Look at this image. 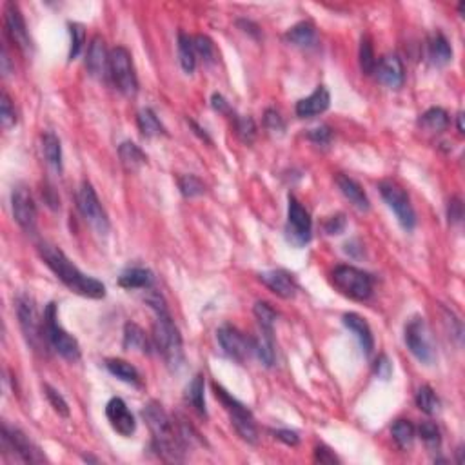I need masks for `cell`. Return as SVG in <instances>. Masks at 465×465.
<instances>
[{"instance_id":"obj_1","label":"cell","mask_w":465,"mask_h":465,"mask_svg":"<svg viewBox=\"0 0 465 465\" xmlns=\"http://www.w3.org/2000/svg\"><path fill=\"white\" fill-rule=\"evenodd\" d=\"M142 418L151 431L153 449L158 452V456L167 462L182 460L185 445L191 440L188 425H176L157 402H149L148 406H144Z\"/></svg>"},{"instance_id":"obj_2","label":"cell","mask_w":465,"mask_h":465,"mask_svg":"<svg viewBox=\"0 0 465 465\" xmlns=\"http://www.w3.org/2000/svg\"><path fill=\"white\" fill-rule=\"evenodd\" d=\"M38 253H40L42 260L46 262L47 268L55 273L56 278L68 289H71L80 296H88V298L95 300L106 296V286L100 280H97V278L84 275L56 245L44 242V244L38 245Z\"/></svg>"},{"instance_id":"obj_3","label":"cell","mask_w":465,"mask_h":465,"mask_svg":"<svg viewBox=\"0 0 465 465\" xmlns=\"http://www.w3.org/2000/svg\"><path fill=\"white\" fill-rule=\"evenodd\" d=\"M148 304L155 309L157 318L153 323V344L157 351L166 360L167 367L178 369L184 362V351H182V337H180L178 327L175 326L171 318L167 305L158 293L148 295Z\"/></svg>"},{"instance_id":"obj_4","label":"cell","mask_w":465,"mask_h":465,"mask_svg":"<svg viewBox=\"0 0 465 465\" xmlns=\"http://www.w3.org/2000/svg\"><path fill=\"white\" fill-rule=\"evenodd\" d=\"M44 338L46 346L53 349L59 356L70 362H77L80 358V346L77 338H73L64 327L59 323V314H56V304H47L44 311Z\"/></svg>"},{"instance_id":"obj_5","label":"cell","mask_w":465,"mask_h":465,"mask_svg":"<svg viewBox=\"0 0 465 465\" xmlns=\"http://www.w3.org/2000/svg\"><path fill=\"white\" fill-rule=\"evenodd\" d=\"M331 280L342 295L356 302H365L373 295L374 280L369 273L353 266H338L331 275Z\"/></svg>"},{"instance_id":"obj_6","label":"cell","mask_w":465,"mask_h":465,"mask_svg":"<svg viewBox=\"0 0 465 465\" xmlns=\"http://www.w3.org/2000/svg\"><path fill=\"white\" fill-rule=\"evenodd\" d=\"M213 391H215V396H217L218 400L222 402V406L226 407L231 425L235 427L238 436L249 443H257L258 431L257 425H254V418L253 415H251V411H249L244 404H240L236 398H233V396H231L224 387L218 386V383H213Z\"/></svg>"},{"instance_id":"obj_7","label":"cell","mask_w":465,"mask_h":465,"mask_svg":"<svg viewBox=\"0 0 465 465\" xmlns=\"http://www.w3.org/2000/svg\"><path fill=\"white\" fill-rule=\"evenodd\" d=\"M404 340H406L407 349L413 353V356H415L418 362H422L424 365L434 364V360H436V347H434L431 329H429L424 318L416 317L407 322Z\"/></svg>"},{"instance_id":"obj_8","label":"cell","mask_w":465,"mask_h":465,"mask_svg":"<svg viewBox=\"0 0 465 465\" xmlns=\"http://www.w3.org/2000/svg\"><path fill=\"white\" fill-rule=\"evenodd\" d=\"M17 317H19L20 329H22L29 346L35 351L47 347L46 338H44V320H40V317H38L37 305H35V300L31 296H19V300H17Z\"/></svg>"},{"instance_id":"obj_9","label":"cell","mask_w":465,"mask_h":465,"mask_svg":"<svg viewBox=\"0 0 465 465\" xmlns=\"http://www.w3.org/2000/svg\"><path fill=\"white\" fill-rule=\"evenodd\" d=\"M109 77L125 97H135L139 91V80L135 75L131 53L125 47L116 46L109 53Z\"/></svg>"},{"instance_id":"obj_10","label":"cell","mask_w":465,"mask_h":465,"mask_svg":"<svg viewBox=\"0 0 465 465\" xmlns=\"http://www.w3.org/2000/svg\"><path fill=\"white\" fill-rule=\"evenodd\" d=\"M77 208H79L84 220L88 222L98 235H106L109 231V218H107L106 209L102 208L100 200L89 182H82L80 185L79 193H77Z\"/></svg>"},{"instance_id":"obj_11","label":"cell","mask_w":465,"mask_h":465,"mask_svg":"<svg viewBox=\"0 0 465 465\" xmlns=\"http://www.w3.org/2000/svg\"><path fill=\"white\" fill-rule=\"evenodd\" d=\"M380 195L386 200L392 213L396 215V220L406 231H413L416 226V213L411 206V200L407 193L395 182H382L380 184Z\"/></svg>"},{"instance_id":"obj_12","label":"cell","mask_w":465,"mask_h":465,"mask_svg":"<svg viewBox=\"0 0 465 465\" xmlns=\"http://www.w3.org/2000/svg\"><path fill=\"white\" fill-rule=\"evenodd\" d=\"M287 226L286 236L291 244L296 247H302L311 240V231H313V222L309 213L305 211L304 206L296 200L293 195L287 198Z\"/></svg>"},{"instance_id":"obj_13","label":"cell","mask_w":465,"mask_h":465,"mask_svg":"<svg viewBox=\"0 0 465 465\" xmlns=\"http://www.w3.org/2000/svg\"><path fill=\"white\" fill-rule=\"evenodd\" d=\"M2 447H4V452H11L13 456H17L20 462H26V464H35V462H42V456L38 452V449L31 443L26 434L19 429H11L8 425H2Z\"/></svg>"},{"instance_id":"obj_14","label":"cell","mask_w":465,"mask_h":465,"mask_svg":"<svg viewBox=\"0 0 465 465\" xmlns=\"http://www.w3.org/2000/svg\"><path fill=\"white\" fill-rule=\"evenodd\" d=\"M11 209L13 218L20 227L28 233H33L37 227V206L28 188L17 185L11 193Z\"/></svg>"},{"instance_id":"obj_15","label":"cell","mask_w":465,"mask_h":465,"mask_svg":"<svg viewBox=\"0 0 465 465\" xmlns=\"http://www.w3.org/2000/svg\"><path fill=\"white\" fill-rule=\"evenodd\" d=\"M217 338L222 351H224L231 360H235V362H244L249 356V353L253 351V340L245 338L235 327H220L217 331Z\"/></svg>"},{"instance_id":"obj_16","label":"cell","mask_w":465,"mask_h":465,"mask_svg":"<svg viewBox=\"0 0 465 465\" xmlns=\"http://www.w3.org/2000/svg\"><path fill=\"white\" fill-rule=\"evenodd\" d=\"M4 22H6V33L11 38L13 44L20 47L24 53H29L33 49L31 38H29L28 28L24 22V17L20 13L19 6H15L13 2H8L4 8Z\"/></svg>"},{"instance_id":"obj_17","label":"cell","mask_w":465,"mask_h":465,"mask_svg":"<svg viewBox=\"0 0 465 465\" xmlns=\"http://www.w3.org/2000/svg\"><path fill=\"white\" fill-rule=\"evenodd\" d=\"M106 416L109 420L111 427L115 429L120 436H131L137 429L135 416L128 409L125 402L122 398H111L106 406Z\"/></svg>"},{"instance_id":"obj_18","label":"cell","mask_w":465,"mask_h":465,"mask_svg":"<svg viewBox=\"0 0 465 465\" xmlns=\"http://www.w3.org/2000/svg\"><path fill=\"white\" fill-rule=\"evenodd\" d=\"M260 282H262L264 286L269 287V289L278 295L280 298H293L296 295V291H298V286H296L295 278L293 275H289L284 269H271V271H264L258 275Z\"/></svg>"},{"instance_id":"obj_19","label":"cell","mask_w":465,"mask_h":465,"mask_svg":"<svg viewBox=\"0 0 465 465\" xmlns=\"http://www.w3.org/2000/svg\"><path fill=\"white\" fill-rule=\"evenodd\" d=\"M86 70L89 71L95 79H106L109 75V55L106 51V44L102 37H93L88 47V56H86Z\"/></svg>"},{"instance_id":"obj_20","label":"cell","mask_w":465,"mask_h":465,"mask_svg":"<svg viewBox=\"0 0 465 465\" xmlns=\"http://www.w3.org/2000/svg\"><path fill=\"white\" fill-rule=\"evenodd\" d=\"M378 82H382L383 86L391 89H398L404 86V80H406V71H404V64L402 60L396 55H387L383 56L380 62L376 64V70H374Z\"/></svg>"},{"instance_id":"obj_21","label":"cell","mask_w":465,"mask_h":465,"mask_svg":"<svg viewBox=\"0 0 465 465\" xmlns=\"http://www.w3.org/2000/svg\"><path fill=\"white\" fill-rule=\"evenodd\" d=\"M331 104V95H329V89L326 86H318L309 97L302 98L296 104V115L300 119H311V116H317L323 111H327Z\"/></svg>"},{"instance_id":"obj_22","label":"cell","mask_w":465,"mask_h":465,"mask_svg":"<svg viewBox=\"0 0 465 465\" xmlns=\"http://www.w3.org/2000/svg\"><path fill=\"white\" fill-rule=\"evenodd\" d=\"M344 326L355 335L360 347H362V353H364L365 356L371 355L374 349V338L371 327H369V323L365 322V318H362L356 313H347L344 314Z\"/></svg>"},{"instance_id":"obj_23","label":"cell","mask_w":465,"mask_h":465,"mask_svg":"<svg viewBox=\"0 0 465 465\" xmlns=\"http://www.w3.org/2000/svg\"><path fill=\"white\" fill-rule=\"evenodd\" d=\"M337 185L338 189L342 191V195L349 200L353 206H355L358 211H369V208H371V204H369V198L367 195H365V191L362 189V185L356 182V180L349 178L347 175H338L337 176Z\"/></svg>"},{"instance_id":"obj_24","label":"cell","mask_w":465,"mask_h":465,"mask_svg":"<svg viewBox=\"0 0 465 465\" xmlns=\"http://www.w3.org/2000/svg\"><path fill=\"white\" fill-rule=\"evenodd\" d=\"M429 59L436 68H443L451 62L452 47L440 31H436L429 38Z\"/></svg>"},{"instance_id":"obj_25","label":"cell","mask_w":465,"mask_h":465,"mask_svg":"<svg viewBox=\"0 0 465 465\" xmlns=\"http://www.w3.org/2000/svg\"><path fill=\"white\" fill-rule=\"evenodd\" d=\"M286 38L293 46L304 47V49L314 47L318 42L317 29H314V26L311 22H298L296 26H293V28L286 33Z\"/></svg>"},{"instance_id":"obj_26","label":"cell","mask_w":465,"mask_h":465,"mask_svg":"<svg viewBox=\"0 0 465 465\" xmlns=\"http://www.w3.org/2000/svg\"><path fill=\"white\" fill-rule=\"evenodd\" d=\"M153 273L144 268L128 269L120 275L119 286L124 289H148L153 286Z\"/></svg>"},{"instance_id":"obj_27","label":"cell","mask_w":465,"mask_h":465,"mask_svg":"<svg viewBox=\"0 0 465 465\" xmlns=\"http://www.w3.org/2000/svg\"><path fill=\"white\" fill-rule=\"evenodd\" d=\"M106 369L109 371L113 376H116L119 380L125 383H131V386H140V374L137 371L135 365H131L125 360L119 358H111L106 360Z\"/></svg>"},{"instance_id":"obj_28","label":"cell","mask_w":465,"mask_h":465,"mask_svg":"<svg viewBox=\"0 0 465 465\" xmlns=\"http://www.w3.org/2000/svg\"><path fill=\"white\" fill-rule=\"evenodd\" d=\"M124 349L139 351V353H149V340L140 326L129 322L124 327Z\"/></svg>"},{"instance_id":"obj_29","label":"cell","mask_w":465,"mask_h":465,"mask_svg":"<svg viewBox=\"0 0 465 465\" xmlns=\"http://www.w3.org/2000/svg\"><path fill=\"white\" fill-rule=\"evenodd\" d=\"M119 155H120V160H122V164H124V167L128 171L140 169V167L148 162L146 153H144L135 142L120 144Z\"/></svg>"},{"instance_id":"obj_30","label":"cell","mask_w":465,"mask_h":465,"mask_svg":"<svg viewBox=\"0 0 465 465\" xmlns=\"http://www.w3.org/2000/svg\"><path fill=\"white\" fill-rule=\"evenodd\" d=\"M253 353L266 367H271V365L275 364L277 353H275V338H273V333L260 331V337H258L257 340H253Z\"/></svg>"},{"instance_id":"obj_31","label":"cell","mask_w":465,"mask_h":465,"mask_svg":"<svg viewBox=\"0 0 465 465\" xmlns=\"http://www.w3.org/2000/svg\"><path fill=\"white\" fill-rule=\"evenodd\" d=\"M420 125L425 131H431V133H442L445 131L447 125H449V115L447 111L442 107H431L420 116Z\"/></svg>"},{"instance_id":"obj_32","label":"cell","mask_w":465,"mask_h":465,"mask_svg":"<svg viewBox=\"0 0 465 465\" xmlns=\"http://www.w3.org/2000/svg\"><path fill=\"white\" fill-rule=\"evenodd\" d=\"M42 149H44V157L47 164L55 167L56 171H62V146L55 133L46 131L42 135Z\"/></svg>"},{"instance_id":"obj_33","label":"cell","mask_w":465,"mask_h":465,"mask_svg":"<svg viewBox=\"0 0 465 465\" xmlns=\"http://www.w3.org/2000/svg\"><path fill=\"white\" fill-rule=\"evenodd\" d=\"M137 124H139L140 133H142L144 137H148V139L166 135V129H164L162 122L158 120V116L155 115V111L149 109V107L140 111L139 116H137Z\"/></svg>"},{"instance_id":"obj_34","label":"cell","mask_w":465,"mask_h":465,"mask_svg":"<svg viewBox=\"0 0 465 465\" xmlns=\"http://www.w3.org/2000/svg\"><path fill=\"white\" fill-rule=\"evenodd\" d=\"M178 60L185 73H193L197 68V53L193 47V38L188 37L184 31L178 33Z\"/></svg>"},{"instance_id":"obj_35","label":"cell","mask_w":465,"mask_h":465,"mask_svg":"<svg viewBox=\"0 0 465 465\" xmlns=\"http://www.w3.org/2000/svg\"><path fill=\"white\" fill-rule=\"evenodd\" d=\"M185 400L191 404L198 415H206V398H204V374L198 373L185 389Z\"/></svg>"},{"instance_id":"obj_36","label":"cell","mask_w":465,"mask_h":465,"mask_svg":"<svg viewBox=\"0 0 465 465\" xmlns=\"http://www.w3.org/2000/svg\"><path fill=\"white\" fill-rule=\"evenodd\" d=\"M391 433L400 449H409V447L413 445V442H415L416 431L409 420H398V422H395Z\"/></svg>"},{"instance_id":"obj_37","label":"cell","mask_w":465,"mask_h":465,"mask_svg":"<svg viewBox=\"0 0 465 465\" xmlns=\"http://www.w3.org/2000/svg\"><path fill=\"white\" fill-rule=\"evenodd\" d=\"M254 317L258 320L260 331L264 333H275V322H277V313L266 302H257L254 304Z\"/></svg>"},{"instance_id":"obj_38","label":"cell","mask_w":465,"mask_h":465,"mask_svg":"<svg viewBox=\"0 0 465 465\" xmlns=\"http://www.w3.org/2000/svg\"><path fill=\"white\" fill-rule=\"evenodd\" d=\"M416 407L420 411H424L425 415H434L440 407V400H438V396L434 395V391L429 386H422L416 392Z\"/></svg>"},{"instance_id":"obj_39","label":"cell","mask_w":465,"mask_h":465,"mask_svg":"<svg viewBox=\"0 0 465 465\" xmlns=\"http://www.w3.org/2000/svg\"><path fill=\"white\" fill-rule=\"evenodd\" d=\"M360 68L364 71L365 75H373L374 70H376V56H374V49H373V42L371 38L365 35L362 37V42H360Z\"/></svg>"},{"instance_id":"obj_40","label":"cell","mask_w":465,"mask_h":465,"mask_svg":"<svg viewBox=\"0 0 465 465\" xmlns=\"http://www.w3.org/2000/svg\"><path fill=\"white\" fill-rule=\"evenodd\" d=\"M193 47L195 53H197L200 59L206 62V64H215L217 62V47L213 44V40L206 35H197L193 38Z\"/></svg>"},{"instance_id":"obj_41","label":"cell","mask_w":465,"mask_h":465,"mask_svg":"<svg viewBox=\"0 0 465 465\" xmlns=\"http://www.w3.org/2000/svg\"><path fill=\"white\" fill-rule=\"evenodd\" d=\"M418 434L431 451H436V449H440V445H442L440 429H438L436 424H433V422H422L418 427Z\"/></svg>"},{"instance_id":"obj_42","label":"cell","mask_w":465,"mask_h":465,"mask_svg":"<svg viewBox=\"0 0 465 465\" xmlns=\"http://www.w3.org/2000/svg\"><path fill=\"white\" fill-rule=\"evenodd\" d=\"M178 188H180V193L184 195L185 198L198 197V195H204V191H206V185L202 184V180L195 175L180 176Z\"/></svg>"},{"instance_id":"obj_43","label":"cell","mask_w":465,"mask_h":465,"mask_svg":"<svg viewBox=\"0 0 465 465\" xmlns=\"http://www.w3.org/2000/svg\"><path fill=\"white\" fill-rule=\"evenodd\" d=\"M0 124L4 129H11L17 124V111H15L10 95L6 91L0 97Z\"/></svg>"},{"instance_id":"obj_44","label":"cell","mask_w":465,"mask_h":465,"mask_svg":"<svg viewBox=\"0 0 465 465\" xmlns=\"http://www.w3.org/2000/svg\"><path fill=\"white\" fill-rule=\"evenodd\" d=\"M236 124V133L242 139V142L251 144L257 137V125H254V120L251 116H236L235 119Z\"/></svg>"},{"instance_id":"obj_45","label":"cell","mask_w":465,"mask_h":465,"mask_svg":"<svg viewBox=\"0 0 465 465\" xmlns=\"http://www.w3.org/2000/svg\"><path fill=\"white\" fill-rule=\"evenodd\" d=\"M70 35H71V49L70 60H75L80 55L84 44H86V29L82 24H70Z\"/></svg>"},{"instance_id":"obj_46","label":"cell","mask_w":465,"mask_h":465,"mask_svg":"<svg viewBox=\"0 0 465 465\" xmlns=\"http://www.w3.org/2000/svg\"><path fill=\"white\" fill-rule=\"evenodd\" d=\"M44 391H46V398L49 400L51 407L59 413L60 416L68 418L70 416V407H68V402L64 400V396L60 395L56 389H53L51 386H44Z\"/></svg>"},{"instance_id":"obj_47","label":"cell","mask_w":465,"mask_h":465,"mask_svg":"<svg viewBox=\"0 0 465 465\" xmlns=\"http://www.w3.org/2000/svg\"><path fill=\"white\" fill-rule=\"evenodd\" d=\"M346 215L338 213L335 217L327 218V222L323 224V231H326L327 235H340L346 229Z\"/></svg>"},{"instance_id":"obj_48","label":"cell","mask_w":465,"mask_h":465,"mask_svg":"<svg viewBox=\"0 0 465 465\" xmlns=\"http://www.w3.org/2000/svg\"><path fill=\"white\" fill-rule=\"evenodd\" d=\"M309 140H313L314 144H320V146H327V144L331 142V128L329 125H318V128L311 129L307 133Z\"/></svg>"},{"instance_id":"obj_49","label":"cell","mask_w":465,"mask_h":465,"mask_svg":"<svg viewBox=\"0 0 465 465\" xmlns=\"http://www.w3.org/2000/svg\"><path fill=\"white\" fill-rule=\"evenodd\" d=\"M264 122H266V128L269 129V131H273V133H282L284 131V120H282V116L278 115L277 111L275 109H268L266 111V116H264Z\"/></svg>"},{"instance_id":"obj_50","label":"cell","mask_w":465,"mask_h":465,"mask_svg":"<svg viewBox=\"0 0 465 465\" xmlns=\"http://www.w3.org/2000/svg\"><path fill=\"white\" fill-rule=\"evenodd\" d=\"M391 373H392V365L391 362H389V358H387L386 355L378 356V360L374 362V374H376L380 380H389Z\"/></svg>"},{"instance_id":"obj_51","label":"cell","mask_w":465,"mask_h":465,"mask_svg":"<svg viewBox=\"0 0 465 465\" xmlns=\"http://www.w3.org/2000/svg\"><path fill=\"white\" fill-rule=\"evenodd\" d=\"M447 217L451 224H460L462 217H464V206H462V200L458 197H455L449 202V209H447Z\"/></svg>"},{"instance_id":"obj_52","label":"cell","mask_w":465,"mask_h":465,"mask_svg":"<svg viewBox=\"0 0 465 465\" xmlns=\"http://www.w3.org/2000/svg\"><path fill=\"white\" fill-rule=\"evenodd\" d=\"M314 460L318 464H338V458L331 452V449L320 445L314 449Z\"/></svg>"},{"instance_id":"obj_53","label":"cell","mask_w":465,"mask_h":465,"mask_svg":"<svg viewBox=\"0 0 465 465\" xmlns=\"http://www.w3.org/2000/svg\"><path fill=\"white\" fill-rule=\"evenodd\" d=\"M275 438L284 442L286 445H298L300 438L295 431H287V429H278V431H273Z\"/></svg>"},{"instance_id":"obj_54","label":"cell","mask_w":465,"mask_h":465,"mask_svg":"<svg viewBox=\"0 0 465 465\" xmlns=\"http://www.w3.org/2000/svg\"><path fill=\"white\" fill-rule=\"evenodd\" d=\"M211 104H213V107H215L217 111H220V113H229V104H227L226 98L222 97V95H218V93L213 95Z\"/></svg>"},{"instance_id":"obj_55","label":"cell","mask_w":465,"mask_h":465,"mask_svg":"<svg viewBox=\"0 0 465 465\" xmlns=\"http://www.w3.org/2000/svg\"><path fill=\"white\" fill-rule=\"evenodd\" d=\"M462 120H464V115H458V131H460V133H464V124H462Z\"/></svg>"}]
</instances>
